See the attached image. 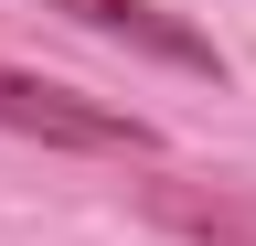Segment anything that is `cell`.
<instances>
[{
	"instance_id": "obj_1",
	"label": "cell",
	"mask_w": 256,
	"mask_h": 246,
	"mask_svg": "<svg viewBox=\"0 0 256 246\" xmlns=\"http://www.w3.org/2000/svg\"><path fill=\"white\" fill-rule=\"evenodd\" d=\"M0 129H22L43 150H160L150 118L96 107V97H75V86H54V75H22V65H0Z\"/></svg>"
},
{
	"instance_id": "obj_2",
	"label": "cell",
	"mask_w": 256,
	"mask_h": 246,
	"mask_svg": "<svg viewBox=\"0 0 256 246\" xmlns=\"http://www.w3.org/2000/svg\"><path fill=\"white\" fill-rule=\"evenodd\" d=\"M43 11H64V22H86V33H107V43H128V54H150V65H182V75H224V54L192 33L182 11H160V0H43Z\"/></svg>"
},
{
	"instance_id": "obj_3",
	"label": "cell",
	"mask_w": 256,
	"mask_h": 246,
	"mask_svg": "<svg viewBox=\"0 0 256 246\" xmlns=\"http://www.w3.org/2000/svg\"><path fill=\"white\" fill-rule=\"evenodd\" d=\"M150 214H160V225H182V235H203V246H256V225H246V214L235 203H203V193H192V182H150Z\"/></svg>"
}]
</instances>
